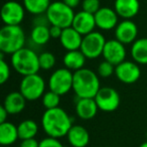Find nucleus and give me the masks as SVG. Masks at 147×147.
<instances>
[{"label":"nucleus","mask_w":147,"mask_h":147,"mask_svg":"<svg viewBox=\"0 0 147 147\" xmlns=\"http://www.w3.org/2000/svg\"><path fill=\"white\" fill-rule=\"evenodd\" d=\"M18 129V135L20 140L34 138L38 132V125L35 121L31 119H26L20 122L17 126Z\"/></svg>","instance_id":"26"},{"label":"nucleus","mask_w":147,"mask_h":147,"mask_svg":"<svg viewBox=\"0 0 147 147\" xmlns=\"http://www.w3.org/2000/svg\"><path fill=\"white\" fill-rule=\"evenodd\" d=\"M24 6L15 0L5 2L1 8V18L4 25H20L24 19Z\"/></svg>","instance_id":"10"},{"label":"nucleus","mask_w":147,"mask_h":147,"mask_svg":"<svg viewBox=\"0 0 147 147\" xmlns=\"http://www.w3.org/2000/svg\"><path fill=\"white\" fill-rule=\"evenodd\" d=\"M82 8L84 11L89 13H95L98 12V10L101 8L100 0H83L82 1Z\"/></svg>","instance_id":"30"},{"label":"nucleus","mask_w":147,"mask_h":147,"mask_svg":"<svg viewBox=\"0 0 147 147\" xmlns=\"http://www.w3.org/2000/svg\"><path fill=\"white\" fill-rule=\"evenodd\" d=\"M114 10L123 19H132L140 10L139 0H115Z\"/></svg>","instance_id":"16"},{"label":"nucleus","mask_w":147,"mask_h":147,"mask_svg":"<svg viewBox=\"0 0 147 147\" xmlns=\"http://www.w3.org/2000/svg\"><path fill=\"white\" fill-rule=\"evenodd\" d=\"M39 67L43 71L51 69L55 65V57L53 53L49 51H43L40 55H38Z\"/></svg>","instance_id":"28"},{"label":"nucleus","mask_w":147,"mask_h":147,"mask_svg":"<svg viewBox=\"0 0 147 147\" xmlns=\"http://www.w3.org/2000/svg\"><path fill=\"white\" fill-rule=\"evenodd\" d=\"M83 37L84 36L82 34H80L73 26H71L67 28H63L61 36L59 38V42L67 51H78L81 49Z\"/></svg>","instance_id":"17"},{"label":"nucleus","mask_w":147,"mask_h":147,"mask_svg":"<svg viewBox=\"0 0 147 147\" xmlns=\"http://www.w3.org/2000/svg\"><path fill=\"white\" fill-rule=\"evenodd\" d=\"M146 138H147V132H146Z\"/></svg>","instance_id":"40"},{"label":"nucleus","mask_w":147,"mask_h":147,"mask_svg":"<svg viewBox=\"0 0 147 147\" xmlns=\"http://www.w3.org/2000/svg\"><path fill=\"white\" fill-rule=\"evenodd\" d=\"M98 105L95 99H78L76 102V113L82 120H91L98 113Z\"/></svg>","instance_id":"18"},{"label":"nucleus","mask_w":147,"mask_h":147,"mask_svg":"<svg viewBox=\"0 0 147 147\" xmlns=\"http://www.w3.org/2000/svg\"><path fill=\"white\" fill-rule=\"evenodd\" d=\"M10 78V67L5 59H0V84L3 85Z\"/></svg>","instance_id":"31"},{"label":"nucleus","mask_w":147,"mask_h":147,"mask_svg":"<svg viewBox=\"0 0 147 147\" xmlns=\"http://www.w3.org/2000/svg\"><path fill=\"white\" fill-rule=\"evenodd\" d=\"M106 38L99 31H93L83 37L81 51L89 59H94L103 55Z\"/></svg>","instance_id":"8"},{"label":"nucleus","mask_w":147,"mask_h":147,"mask_svg":"<svg viewBox=\"0 0 147 147\" xmlns=\"http://www.w3.org/2000/svg\"><path fill=\"white\" fill-rule=\"evenodd\" d=\"M115 76L123 84L131 85L139 80L141 71L139 65L135 61H124L115 67Z\"/></svg>","instance_id":"11"},{"label":"nucleus","mask_w":147,"mask_h":147,"mask_svg":"<svg viewBox=\"0 0 147 147\" xmlns=\"http://www.w3.org/2000/svg\"><path fill=\"white\" fill-rule=\"evenodd\" d=\"M51 38L49 26H47V25L33 26L30 31V41L37 47L47 45Z\"/></svg>","instance_id":"24"},{"label":"nucleus","mask_w":147,"mask_h":147,"mask_svg":"<svg viewBox=\"0 0 147 147\" xmlns=\"http://www.w3.org/2000/svg\"><path fill=\"white\" fill-rule=\"evenodd\" d=\"M26 101L20 92H11L5 97L2 106L6 109L9 115H16L25 109Z\"/></svg>","instance_id":"19"},{"label":"nucleus","mask_w":147,"mask_h":147,"mask_svg":"<svg viewBox=\"0 0 147 147\" xmlns=\"http://www.w3.org/2000/svg\"><path fill=\"white\" fill-rule=\"evenodd\" d=\"M101 89L98 74L90 69H81L74 73L73 91L78 99H94Z\"/></svg>","instance_id":"2"},{"label":"nucleus","mask_w":147,"mask_h":147,"mask_svg":"<svg viewBox=\"0 0 147 147\" xmlns=\"http://www.w3.org/2000/svg\"><path fill=\"white\" fill-rule=\"evenodd\" d=\"M115 39L123 45H130L137 40L138 27L131 19H123L115 28Z\"/></svg>","instance_id":"13"},{"label":"nucleus","mask_w":147,"mask_h":147,"mask_svg":"<svg viewBox=\"0 0 147 147\" xmlns=\"http://www.w3.org/2000/svg\"><path fill=\"white\" fill-rule=\"evenodd\" d=\"M19 139L18 129L13 123L6 122L0 124V144L1 146H10Z\"/></svg>","instance_id":"22"},{"label":"nucleus","mask_w":147,"mask_h":147,"mask_svg":"<svg viewBox=\"0 0 147 147\" xmlns=\"http://www.w3.org/2000/svg\"><path fill=\"white\" fill-rule=\"evenodd\" d=\"M139 147H147V141H145V142H143L142 144H141Z\"/></svg>","instance_id":"38"},{"label":"nucleus","mask_w":147,"mask_h":147,"mask_svg":"<svg viewBox=\"0 0 147 147\" xmlns=\"http://www.w3.org/2000/svg\"><path fill=\"white\" fill-rule=\"evenodd\" d=\"M41 101H42V105L45 108V110H51V109H55L59 107L61 96L59 94H57V93L49 90V92L45 93V95L41 98Z\"/></svg>","instance_id":"27"},{"label":"nucleus","mask_w":147,"mask_h":147,"mask_svg":"<svg viewBox=\"0 0 147 147\" xmlns=\"http://www.w3.org/2000/svg\"><path fill=\"white\" fill-rule=\"evenodd\" d=\"M51 4V0H23L25 10L35 16L45 14Z\"/></svg>","instance_id":"25"},{"label":"nucleus","mask_w":147,"mask_h":147,"mask_svg":"<svg viewBox=\"0 0 147 147\" xmlns=\"http://www.w3.org/2000/svg\"><path fill=\"white\" fill-rule=\"evenodd\" d=\"M11 65L21 76H29L38 74V55L30 47H23L11 55Z\"/></svg>","instance_id":"4"},{"label":"nucleus","mask_w":147,"mask_h":147,"mask_svg":"<svg viewBox=\"0 0 147 147\" xmlns=\"http://www.w3.org/2000/svg\"><path fill=\"white\" fill-rule=\"evenodd\" d=\"M39 147H65L63 144L57 138L53 137H47L40 140L39 142Z\"/></svg>","instance_id":"32"},{"label":"nucleus","mask_w":147,"mask_h":147,"mask_svg":"<svg viewBox=\"0 0 147 147\" xmlns=\"http://www.w3.org/2000/svg\"><path fill=\"white\" fill-rule=\"evenodd\" d=\"M96 26L101 30H112L118 25L119 16L116 11L110 7H101L98 12L95 13Z\"/></svg>","instance_id":"14"},{"label":"nucleus","mask_w":147,"mask_h":147,"mask_svg":"<svg viewBox=\"0 0 147 147\" xmlns=\"http://www.w3.org/2000/svg\"><path fill=\"white\" fill-rule=\"evenodd\" d=\"M73 118L61 107L45 110L41 117V127L47 137L63 138L73 127Z\"/></svg>","instance_id":"1"},{"label":"nucleus","mask_w":147,"mask_h":147,"mask_svg":"<svg viewBox=\"0 0 147 147\" xmlns=\"http://www.w3.org/2000/svg\"><path fill=\"white\" fill-rule=\"evenodd\" d=\"M104 61H109L113 65H118L126 59V49L125 45L117 39H109L106 41L104 51H103Z\"/></svg>","instance_id":"12"},{"label":"nucleus","mask_w":147,"mask_h":147,"mask_svg":"<svg viewBox=\"0 0 147 147\" xmlns=\"http://www.w3.org/2000/svg\"><path fill=\"white\" fill-rule=\"evenodd\" d=\"M49 21L47 19V14H40L36 15L33 19V26H37V25H47L49 26Z\"/></svg>","instance_id":"33"},{"label":"nucleus","mask_w":147,"mask_h":147,"mask_svg":"<svg viewBox=\"0 0 147 147\" xmlns=\"http://www.w3.org/2000/svg\"><path fill=\"white\" fill-rule=\"evenodd\" d=\"M1 147H3V146H1Z\"/></svg>","instance_id":"41"},{"label":"nucleus","mask_w":147,"mask_h":147,"mask_svg":"<svg viewBox=\"0 0 147 147\" xmlns=\"http://www.w3.org/2000/svg\"><path fill=\"white\" fill-rule=\"evenodd\" d=\"M97 74L101 78H109V77L112 76L113 74H115V65H113L112 63H110L107 61H103L98 65Z\"/></svg>","instance_id":"29"},{"label":"nucleus","mask_w":147,"mask_h":147,"mask_svg":"<svg viewBox=\"0 0 147 147\" xmlns=\"http://www.w3.org/2000/svg\"><path fill=\"white\" fill-rule=\"evenodd\" d=\"M69 145L73 147H86L90 142V134L84 126L73 125L67 135Z\"/></svg>","instance_id":"20"},{"label":"nucleus","mask_w":147,"mask_h":147,"mask_svg":"<svg viewBox=\"0 0 147 147\" xmlns=\"http://www.w3.org/2000/svg\"><path fill=\"white\" fill-rule=\"evenodd\" d=\"M102 147H109V146H102Z\"/></svg>","instance_id":"39"},{"label":"nucleus","mask_w":147,"mask_h":147,"mask_svg":"<svg viewBox=\"0 0 147 147\" xmlns=\"http://www.w3.org/2000/svg\"><path fill=\"white\" fill-rule=\"evenodd\" d=\"M71 26L80 34L85 36V35L95 31V27H97L95 15L92 13L86 12L84 10L79 11L75 14V18H74Z\"/></svg>","instance_id":"15"},{"label":"nucleus","mask_w":147,"mask_h":147,"mask_svg":"<svg viewBox=\"0 0 147 147\" xmlns=\"http://www.w3.org/2000/svg\"><path fill=\"white\" fill-rule=\"evenodd\" d=\"M45 14L49 21V24L59 26L63 29L73 25L76 13L74 12V9L65 4L63 1H55L51 2Z\"/></svg>","instance_id":"5"},{"label":"nucleus","mask_w":147,"mask_h":147,"mask_svg":"<svg viewBox=\"0 0 147 147\" xmlns=\"http://www.w3.org/2000/svg\"><path fill=\"white\" fill-rule=\"evenodd\" d=\"M131 57L138 65H147V37L138 38L131 47Z\"/></svg>","instance_id":"23"},{"label":"nucleus","mask_w":147,"mask_h":147,"mask_svg":"<svg viewBox=\"0 0 147 147\" xmlns=\"http://www.w3.org/2000/svg\"><path fill=\"white\" fill-rule=\"evenodd\" d=\"M94 99L99 110L107 113L117 110L121 102L119 93L111 87H102Z\"/></svg>","instance_id":"9"},{"label":"nucleus","mask_w":147,"mask_h":147,"mask_svg":"<svg viewBox=\"0 0 147 147\" xmlns=\"http://www.w3.org/2000/svg\"><path fill=\"white\" fill-rule=\"evenodd\" d=\"M8 115H9L8 112H7L6 109H5L4 107H3V106L0 107V124H1V123L6 122Z\"/></svg>","instance_id":"37"},{"label":"nucleus","mask_w":147,"mask_h":147,"mask_svg":"<svg viewBox=\"0 0 147 147\" xmlns=\"http://www.w3.org/2000/svg\"><path fill=\"white\" fill-rule=\"evenodd\" d=\"M86 59L87 57L81 51V49H78V51H67L65 55H63V63L65 69L75 73V71H79V69H84Z\"/></svg>","instance_id":"21"},{"label":"nucleus","mask_w":147,"mask_h":147,"mask_svg":"<svg viewBox=\"0 0 147 147\" xmlns=\"http://www.w3.org/2000/svg\"><path fill=\"white\" fill-rule=\"evenodd\" d=\"M19 147H39V142L35 138L21 140Z\"/></svg>","instance_id":"35"},{"label":"nucleus","mask_w":147,"mask_h":147,"mask_svg":"<svg viewBox=\"0 0 147 147\" xmlns=\"http://www.w3.org/2000/svg\"><path fill=\"white\" fill-rule=\"evenodd\" d=\"M73 71L65 67H61L51 75L49 80V88L51 91L59 94V96H63L73 90Z\"/></svg>","instance_id":"7"},{"label":"nucleus","mask_w":147,"mask_h":147,"mask_svg":"<svg viewBox=\"0 0 147 147\" xmlns=\"http://www.w3.org/2000/svg\"><path fill=\"white\" fill-rule=\"evenodd\" d=\"M65 4H67L71 9H75L81 4V0H63Z\"/></svg>","instance_id":"36"},{"label":"nucleus","mask_w":147,"mask_h":147,"mask_svg":"<svg viewBox=\"0 0 147 147\" xmlns=\"http://www.w3.org/2000/svg\"><path fill=\"white\" fill-rule=\"evenodd\" d=\"M45 91V82L38 74L23 77L19 84V92L27 101H36L42 98Z\"/></svg>","instance_id":"6"},{"label":"nucleus","mask_w":147,"mask_h":147,"mask_svg":"<svg viewBox=\"0 0 147 147\" xmlns=\"http://www.w3.org/2000/svg\"><path fill=\"white\" fill-rule=\"evenodd\" d=\"M26 37L20 25H4L0 30V51L11 55L24 47Z\"/></svg>","instance_id":"3"},{"label":"nucleus","mask_w":147,"mask_h":147,"mask_svg":"<svg viewBox=\"0 0 147 147\" xmlns=\"http://www.w3.org/2000/svg\"><path fill=\"white\" fill-rule=\"evenodd\" d=\"M63 29L59 26H55V25H51L49 26V33H51V38H61V33H63Z\"/></svg>","instance_id":"34"}]
</instances>
